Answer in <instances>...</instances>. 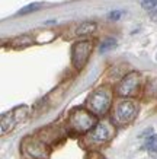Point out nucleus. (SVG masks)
<instances>
[{
    "label": "nucleus",
    "mask_w": 157,
    "mask_h": 159,
    "mask_svg": "<svg viewBox=\"0 0 157 159\" xmlns=\"http://www.w3.org/2000/svg\"><path fill=\"white\" fill-rule=\"evenodd\" d=\"M122 15H124V12H122V10H114V12H111V13H109V19L111 20H118Z\"/></svg>",
    "instance_id": "18"
},
{
    "label": "nucleus",
    "mask_w": 157,
    "mask_h": 159,
    "mask_svg": "<svg viewBox=\"0 0 157 159\" xmlns=\"http://www.w3.org/2000/svg\"><path fill=\"white\" fill-rule=\"evenodd\" d=\"M42 3H31V5L25 6V7H22V9L18 12V15H28V13H32V12H37V10H39L41 7H42Z\"/></svg>",
    "instance_id": "16"
},
{
    "label": "nucleus",
    "mask_w": 157,
    "mask_h": 159,
    "mask_svg": "<svg viewBox=\"0 0 157 159\" xmlns=\"http://www.w3.org/2000/svg\"><path fill=\"white\" fill-rule=\"evenodd\" d=\"M92 51H93V41L92 39H81L73 44L72 47V64L76 70L85 69L89 61Z\"/></svg>",
    "instance_id": "5"
},
{
    "label": "nucleus",
    "mask_w": 157,
    "mask_h": 159,
    "mask_svg": "<svg viewBox=\"0 0 157 159\" xmlns=\"http://www.w3.org/2000/svg\"><path fill=\"white\" fill-rule=\"evenodd\" d=\"M144 98L146 99H156L157 98V77L148 79L144 86Z\"/></svg>",
    "instance_id": "12"
},
{
    "label": "nucleus",
    "mask_w": 157,
    "mask_h": 159,
    "mask_svg": "<svg viewBox=\"0 0 157 159\" xmlns=\"http://www.w3.org/2000/svg\"><path fill=\"white\" fill-rule=\"evenodd\" d=\"M67 123L74 133L86 134L95 129V125L98 124V117L89 108H74L70 112Z\"/></svg>",
    "instance_id": "1"
},
{
    "label": "nucleus",
    "mask_w": 157,
    "mask_h": 159,
    "mask_svg": "<svg viewBox=\"0 0 157 159\" xmlns=\"http://www.w3.org/2000/svg\"><path fill=\"white\" fill-rule=\"evenodd\" d=\"M150 19H151L153 22H157V7L150 10Z\"/></svg>",
    "instance_id": "19"
},
{
    "label": "nucleus",
    "mask_w": 157,
    "mask_h": 159,
    "mask_svg": "<svg viewBox=\"0 0 157 159\" xmlns=\"http://www.w3.org/2000/svg\"><path fill=\"white\" fill-rule=\"evenodd\" d=\"M13 111V116H15V120H16V123L19 124V123H24L26 118H28L29 116V108L26 105H20V107H16Z\"/></svg>",
    "instance_id": "13"
},
{
    "label": "nucleus",
    "mask_w": 157,
    "mask_h": 159,
    "mask_svg": "<svg viewBox=\"0 0 157 159\" xmlns=\"http://www.w3.org/2000/svg\"><path fill=\"white\" fill-rule=\"evenodd\" d=\"M66 89H67V85L66 83H63V85H60V86H57L54 91L48 95L47 98H45V102H48V105L52 107V105H57V104H60L63 99V97H64V93H66Z\"/></svg>",
    "instance_id": "8"
},
{
    "label": "nucleus",
    "mask_w": 157,
    "mask_h": 159,
    "mask_svg": "<svg viewBox=\"0 0 157 159\" xmlns=\"http://www.w3.org/2000/svg\"><path fill=\"white\" fill-rule=\"evenodd\" d=\"M156 60H157V51H156Z\"/></svg>",
    "instance_id": "20"
},
{
    "label": "nucleus",
    "mask_w": 157,
    "mask_h": 159,
    "mask_svg": "<svg viewBox=\"0 0 157 159\" xmlns=\"http://www.w3.org/2000/svg\"><path fill=\"white\" fill-rule=\"evenodd\" d=\"M22 153L29 159H48L50 148L47 142L38 137H26L22 142Z\"/></svg>",
    "instance_id": "6"
},
{
    "label": "nucleus",
    "mask_w": 157,
    "mask_h": 159,
    "mask_svg": "<svg viewBox=\"0 0 157 159\" xmlns=\"http://www.w3.org/2000/svg\"><path fill=\"white\" fill-rule=\"evenodd\" d=\"M137 114H138L137 102L129 99V98H122L114 107L112 118H114V123H116V124H129V123L134 121Z\"/></svg>",
    "instance_id": "4"
},
{
    "label": "nucleus",
    "mask_w": 157,
    "mask_h": 159,
    "mask_svg": "<svg viewBox=\"0 0 157 159\" xmlns=\"http://www.w3.org/2000/svg\"><path fill=\"white\" fill-rule=\"evenodd\" d=\"M86 107L96 117H103L112 107V89L109 86H99L87 97Z\"/></svg>",
    "instance_id": "2"
},
{
    "label": "nucleus",
    "mask_w": 157,
    "mask_h": 159,
    "mask_svg": "<svg viewBox=\"0 0 157 159\" xmlns=\"http://www.w3.org/2000/svg\"><path fill=\"white\" fill-rule=\"evenodd\" d=\"M144 148L151 153H157V134H150L144 143Z\"/></svg>",
    "instance_id": "15"
},
{
    "label": "nucleus",
    "mask_w": 157,
    "mask_h": 159,
    "mask_svg": "<svg viewBox=\"0 0 157 159\" xmlns=\"http://www.w3.org/2000/svg\"><path fill=\"white\" fill-rule=\"evenodd\" d=\"M143 86V77L138 72H129L118 82L115 86V93L119 98H133L137 97Z\"/></svg>",
    "instance_id": "3"
},
{
    "label": "nucleus",
    "mask_w": 157,
    "mask_h": 159,
    "mask_svg": "<svg viewBox=\"0 0 157 159\" xmlns=\"http://www.w3.org/2000/svg\"><path fill=\"white\" fill-rule=\"evenodd\" d=\"M112 129H111L108 124L105 123H98L95 125V129L89 133V137H90L92 142L95 143H103V142H108V140L112 137Z\"/></svg>",
    "instance_id": "7"
},
{
    "label": "nucleus",
    "mask_w": 157,
    "mask_h": 159,
    "mask_svg": "<svg viewBox=\"0 0 157 159\" xmlns=\"http://www.w3.org/2000/svg\"><path fill=\"white\" fill-rule=\"evenodd\" d=\"M116 39L115 38H106L102 41V44H100V47H99V53L100 54H105V53H108V51H111V50H114L115 47H116Z\"/></svg>",
    "instance_id": "14"
},
{
    "label": "nucleus",
    "mask_w": 157,
    "mask_h": 159,
    "mask_svg": "<svg viewBox=\"0 0 157 159\" xmlns=\"http://www.w3.org/2000/svg\"><path fill=\"white\" fill-rule=\"evenodd\" d=\"M141 7L146 10H153L157 7V0H141Z\"/></svg>",
    "instance_id": "17"
},
{
    "label": "nucleus",
    "mask_w": 157,
    "mask_h": 159,
    "mask_svg": "<svg viewBox=\"0 0 157 159\" xmlns=\"http://www.w3.org/2000/svg\"><path fill=\"white\" fill-rule=\"evenodd\" d=\"M18 124L16 120H15V116H13V111H9V112H5L2 114V136H5L6 133L13 130V127Z\"/></svg>",
    "instance_id": "10"
},
{
    "label": "nucleus",
    "mask_w": 157,
    "mask_h": 159,
    "mask_svg": "<svg viewBox=\"0 0 157 159\" xmlns=\"http://www.w3.org/2000/svg\"><path fill=\"white\" fill-rule=\"evenodd\" d=\"M31 44H33V37L29 34H24V35H19L10 41V45L16 50H22V48H26L29 47Z\"/></svg>",
    "instance_id": "11"
},
{
    "label": "nucleus",
    "mask_w": 157,
    "mask_h": 159,
    "mask_svg": "<svg viewBox=\"0 0 157 159\" xmlns=\"http://www.w3.org/2000/svg\"><path fill=\"white\" fill-rule=\"evenodd\" d=\"M96 28H98L96 22H92V20H89V22H81L80 25H77L76 28H74V35H76V37H87V35L93 34L96 31Z\"/></svg>",
    "instance_id": "9"
}]
</instances>
